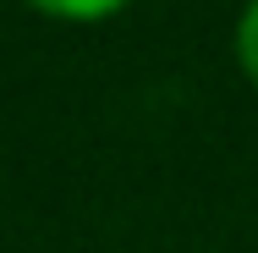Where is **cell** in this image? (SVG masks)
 <instances>
[{
    "label": "cell",
    "mask_w": 258,
    "mask_h": 253,
    "mask_svg": "<svg viewBox=\"0 0 258 253\" xmlns=\"http://www.w3.org/2000/svg\"><path fill=\"white\" fill-rule=\"evenodd\" d=\"M39 11H50V17H66V22H99L110 11H121L126 0H33Z\"/></svg>",
    "instance_id": "obj_1"
},
{
    "label": "cell",
    "mask_w": 258,
    "mask_h": 253,
    "mask_svg": "<svg viewBox=\"0 0 258 253\" xmlns=\"http://www.w3.org/2000/svg\"><path fill=\"white\" fill-rule=\"evenodd\" d=\"M236 55H242V66H247V77L258 83V0L242 11V22H236Z\"/></svg>",
    "instance_id": "obj_2"
}]
</instances>
